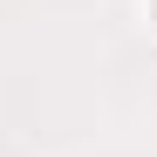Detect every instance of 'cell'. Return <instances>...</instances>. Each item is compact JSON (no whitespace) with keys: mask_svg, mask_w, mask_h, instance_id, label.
<instances>
[{"mask_svg":"<svg viewBox=\"0 0 157 157\" xmlns=\"http://www.w3.org/2000/svg\"><path fill=\"white\" fill-rule=\"evenodd\" d=\"M144 7H150V28H157V0H144Z\"/></svg>","mask_w":157,"mask_h":157,"instance_id":"1","label":"cell"}]
</instances>
